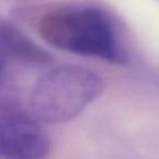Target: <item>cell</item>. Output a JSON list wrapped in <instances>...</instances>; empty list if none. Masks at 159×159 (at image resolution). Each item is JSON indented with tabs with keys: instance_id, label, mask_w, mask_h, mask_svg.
Segmentation results:
<instances>
[{
	"instance_id": "277c9868",
	"label": "cell",
	"mask_w": 159,
	"mask_h": 159,
	"mask_svg": "<svg viewBox=\"0 0 159 159\" xmlns=\"http://www.w3.org/2000/svg\"><path fill=\"white\" fill-rule=\"evenodd\" d=\"M0 42L2 57H11L23 63L48 66L53 62V56L27 37L10 22H1Z\"/></svg>"
},
{
	"instance_id": "3957f363",
	"label": "cell",
	"mask_w": 159,
	"mask_h": 159,
	"mask_svg": "<svg viewBox=\"0 0 159 159\" xmlns=\"http://www.w3.org/2000/svg\"><path fill=\"white\" fill-rule=\"evenodd\" d=\"M51 142L42 123L12 100L0 106V152L3 159H47Z\"/></svg>"
},
{
	"instance_id": "6da1fadb",
	"label": "cell",
	"mask_w": 159,
	"mask_h": 159,
	"mask_svg": "<svg viewBox=\"0 0 159 159\" xmlns=\"http://www.w3.org/2000/svg\"><path fill=\"white\" fill-rule=\"evenodd\" d=\"M39 36L66 52L97 58L111 64L128 62L126 50L112 19L93 6L68 7L45 13L37 24Z\"/></svg>"
},
{
	"instance_id": "7a4b0ae2",
	"label": "cell",
	"mask_w": 159,
	"mask_h": 159,
	"mask_svg": "<svg viewBox=\"0 0 159 159\" xmlns=\"http://www.w3.org/2000/svg\"><path fill=\"white\" fill-rule=\"evenodd\" d=\"M104 92L102 79L86 68L53 66L34 83L29 111L40 123L59 124L76 118Z\"/></svg>"
}]
</instances>
